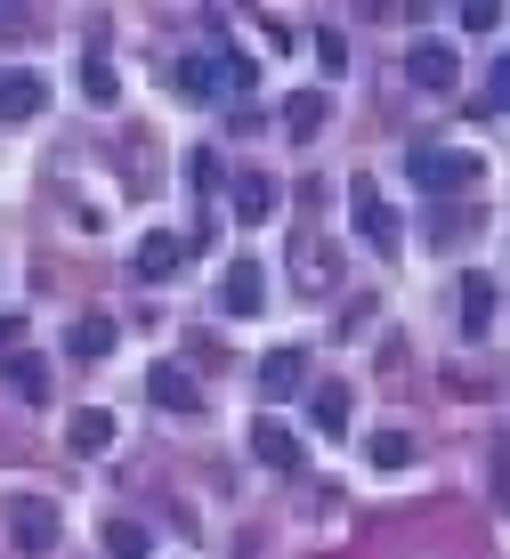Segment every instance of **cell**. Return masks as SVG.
<instances>
[{
    "instance_id": "6da1fadb",
    "label": "cell",
    "mask_w": 510,
    "mask_h": 559,
    "mask_svg": "<svg viewBox=\"0 0 510 559\" xmlns=\"http://www.w3.org/2000/svg\"><path fill=\"white\" fill-rule=\"evenodd\" d=\"M414 187L422 195H462V187H478V154L470 146H414Z\"/></svg>"
},
{
    "instance_id": "7a4b0ae2",
    "label": "cell",
    "mask_w": 510,
    "mask_h": 559,
    "mask_svg": "<svg viewBox=\"0 0 510 559\" xmlns=\"http://www.w3.org/2000/svg\"><path fill=\"white\" fill-rule=\"evenodd\" d=\"M348 203H357V236H365L381 260H398V243H405V219L381 203V187H372V179H357V187H348Z\"/></svg>"
},
{
    "instance_id": "3957f363",
    "label": "cell",
    "mask_w": 510,
    "mask_h": 559,
    "mask_svg": "<svg viewBox=\"0 0 510 559\" xmlns=\"http://www.w3.org/2000/svg\"><path fill=\"white\" fill-rule=\"evenodd\" d=\"M146 397H154V406H163V414H187V421L203 414V381H194L187 365H170V357H163V365H154V373H146Z\"/></svg>"
},
{
    "instance_id": "277c9868",
    "label": "cell",
    "mask_w": 510,
    "mask_h": 559,
    "mask_svg": "<svg viewBox=\"0 0 510 559\" xmlns=\"http://www.w3.org/2000/svg\"><path fill=\"white\" fill-rule=\"evenodd\" d=\"M220 308H227V317H260V308H268V267H260V260H227Z\"/></svg>"
},
{
    "instance_id": "5b68a950",
    "label": "cell",
    "mask_w": 510,
    "mask_h": 559,
    "mask_svg": "<svg viewBox=\"0 0 510 559\" xmlns=\"http://www.w3.org/2000/svg\"><path fill=\"white\" fill-rule=\"evenodd\" d=\"M9 535H16V551H49L57 544V503L49 495H16L9 503Z\"/></svg>"
},
{
    "instance_id": "8992f818",
    "label": "cell",
    "mask_w": 510,
    "mask_h": 559,
    "mask_svg": "<svg viewBox=\"0 0 510 559\" xmlns=\"http://www.w3.org/2000/svg\"><path fill=\"white\" fill-rule=\"evenodd\" d=\"M405 73H414V90H429V98H446V90L462 82V57L446 49V41H422L414 57H405Z\"/></svg>"
},
{
    "instance_id": "52a82bcc",
    "label": "cell",
    "mask_w": 510,
    "mask_h": 559,
    "mask_svg": "<svg viewBox=\"0 0 510 559\" xmlns=\"http://www.w3.org/2000/svg\"><path fill=\"white\" fill-rule=\"evenodd\" d=\"M292 284H300V293H332V284H341V267H332L324 236H292Z\"/></svg>"
},
{
    "instance_id": "ba28073f",
    "label": "cell",
    "mask_w": 510,
    "mask_h": 559,
    "mask_svg": "<svg viewBox=\"0 0 510 559\" xmlns=\"http://www.w3.org/2000/svg\"><path fill=\"white\" fill-rule=\"evenodd\" d=\"M49 106V82L41 73H0V122H33Z\"/></svg>"
},
{
    "instance_id": "9c48e42d",
    "label": "cell",
    "mask_w": 510,
    "mask_h": 559,
    "mask_svg": "<svg viewBox=\"0 0 510 559\" xmlns=\"http://www.w3.org/2000/svg\"><path fill=\"white\" fill-rule=\"evenodd\" d=\"M308 390V349H276L260 365V397H300Z\"/></svg>"
},
{
    "instance_id": "30bf717a",
    "label": "cell",
    "mask_w": 510,
    "mask_h": 559,
    "mask_svg": "<svg viewBox=\"0 0 510 559\" xmlns=\"http://www.w3.org/2000/svg\"><path fill=\"white\" fill-rule=\"evenodd\" d=\"M179 260H187V236H170V227H154V236L139 243V276H146V284L179 276Z\"/></svg>"
},
{
    "instance_id": "8fae6325",
    "label": "cell",
    "mask_w": 510,
    "mask_h": 559,
    "mask_svg": "<svg viewBox=\"0 0 510 559\" xmlns=\"http://www.w3.org/2000/svg\"><path fill=\"white\" fill-rule=\"evenodd\" d=\"M251 454H260L268 471H300V438H292L284 421H251Z\"/></svg>"
},
{
    "instance_id": "7c38bea8",
    "label": "cell",
    "mask_w": 510,
    "mask_h": 559,
    "mask_svg": "<svg viewBox=\"0 0 510 559\" xmlns=\"http://www.w3.org/2000/svg\"><path fill=\"white\" fill-rule=\"evenodd\" d=\"M308 414H317V430H332V438H341V430H348V414H357L348 381H317V390H308Z\"/></svg>"
},
{
    "instance_id": "4fadbf2b",
    "label": "cell",
    "mask_w": 510,
    "mask_h": 559,
    "mask_svg": "<svg viewBox=\"0 0 510 559\" xmlns=\"http://www.w3.org/2000/svg\"><path fill=\"white\" fill-rule=\"evenodd\" d=\"M66 447L82 454V462L106 454V447H114V414H106V406H82V414H73V430H66Z\"/></svg>"
},
{
    "instance_id": "5bb4252c",
    "label": "cell",
    "mask_w": 510,
    "mask_h": 559,
    "mask_svg": "<svg viewBox=\"0 0 510 559\" xmlns=\"http://www.w3.org/2000/svg\"><path fill=\"white\" fill-rule=\"evenodd\" d=\"M324 122H332V98H324V90H300V98L284 106V139H317Z\"/></svg>"
},
{
    "instance_id": "9a60e30c",
    "label": "cell",
    "mask_w": 510,
    "mask_h": 559,
    "mask_svg": "<svg viewBox=\"0 0 510 559\" xmlns=\"http://www.w3.org/2000/svg\"><path fill=\"white\" fill-rule=\"evenodd\" d=\"M106 349H114V317H73V333H66V357L97 365Z\"/></svg>"
},
{
    "instance_id": "2e32d148",
    "label": "cell",
    "mask_w": 510,
    "mask_h": 559,
    "mask_svg": "<svg viewBox=\"0 0 510 559\" xmlns=\"http://www.w3.org/2000/svg\"><path fill=\"white\" fill-rule=\"evenodd\" d=\"M268 203H276V187H268L260 170H235V219L260 227V219H268Z\"/></svg>"
},
{
    "instance_id": "e0dca14e",
    "label": "cell",
    "mask_w": 510,
    "mask_h": 559,
    "mask_svg": "<svg viewBox=\"0 0 510 559\" xmlns=\"http://www.w3.org/2000/svg\"><path fill=\"white\" fill-rule=\"evenodd\" d=\"M486 324H495V284H486V276H462V333L478 341Z\"/></svg>"
},
{
    "instance_id": "ac0fdd59",
    "label": "cell",
    "mask_w": 510,
    "mask_h": 559,
    "mask_svg": "<svg viewBox=\"0 0 510 559\" xmlns=\"http://www.w3.org/2000/svg\"><path fill=\"white\" fill-rule=\"evenodd\" d=\"M9 390L25 397V406H49V365L33 357V349H25V357H9Z\"/></svg>"
},
{
    "instance_id": "d6986e66",
    "label": "cell",
    "mask_w": 510,
    "mask_h": 559,
    "mask_svg": "<svg viewBox=\"0 0 510 559\" xmlns=\"http://www.w3.org/2000/svg\"><path fill=\"white\" fill-rule=\"evenodd\" d=\"M106 559H154V535L139 519H106Z\"/></svg>"
},
{
    "instance_id": "ffe728a7",
    "label": "cell",
    "mask_w": 510,
    "mask_h": 559,
    "mask_svg": "<svg viewBox=\"0 0 510 559\" xmlns=\"http://www.w3.org/2000/svg\"><path fill=\"white\" fill-rule=\"evenodd\" d=\"M365 462H372V471H405V462H414V438H405V430H372Z\"/></svg>"
},
{
    "instance_id": "44dd1931",
    "label": "cell",
    "mask_w": 510,
    "mask_h": 559,
    "mask_svg": "<svg viewBox=\"0 0 510 559\" xmlns=\"http://www.w3.org/2000/svg\"><path fill=\"white\" fill-rule=\"evenodd\" d=\"M114 90H122V82H114L106 57H82V98H90V106H114Z\"/></svg>"
},
{
    "instance_id": "7402d4cb",
    "label": "cell",
    "mask_w": 510,
    "mask_h": 559,
    "mask_svg": "<svg viewBox=\"0 0 510 559\" xmlns=\"http://www.w3.org/2000/svg\"><path fill=\"white\" fill-rule=\"evenodd\" d=\"M179 90H187V98H211V90H220V57H187V66H179Z\"/></svg>"
},
{
    "instance_id": "603a6c76",
    "label": "cell",
    "mask_w": 510,
    "mask_h": 559,
    "mask_svg": "<svg viewBox=\"0 0 510 559\" xmlns=\"http://www.w3.org/2000/svg\"><path fill=\"white\" fill-rule=\"evenodd\" d=\"M251 82H260V73H251V57H220V90H235V98H251Z\"/></svg>"
},
{
    "instance_id": "cb8c5ba5",
    "label": "cell",
    "mask_w": 510,
    "mask_h": 559,
    "mask_svg": "<svg viewBox=\"0 0 510 559\" xmlns=\"http://www.w3.org/2000/svg\"><path fill=\"white\" fill-rule=\"evenodd\" d=\"M211 163H220V154H187V187H194V195H211V179H220Z\"/></svg>"
},
{
    "instance_id": "d4e9b609",
    "label": "cell",
    "mask_w": 510,
    "mask_h": 559,
    "mask_svg": "<svg viewBox=\"0 0 510 559\" xmlns=\"http://www.w3.org/2000/svg\"><path fill=\"white\" fill-rule=\"evenodd\" d=\"M317 57H324V73H341L348 66V41H341V33H317Z\"/></svg>"
},
{
    "instance_id": "484cf974",
    "label": "cell",
    "mask_w": 510,
    "mask_h": 559,
    "mask_svg": "<svg viewBox=\"0 0 510 559\" xmlns=\"http://www.w3.org/2000/svg\"><path fill=\"white\" fill-rule=\"evenodd\" d=\"M486 98H495V106L510 114V57H502V66H495V73H486Z\"/></svg>"
},
{
    "instance_id": "4316f807",
    "label": "cell",
    "mask_w": 510,
    "mask_h": 559,
    "mask_svg": "<svg viewBox=\"0 0 510 559\" xmlns=\"http://www.w3.org/2000/svg\"><path fill=\"white\" fill-rule=\"evenodd\" d=\"M0 25H16V9H0Z\"/></svg>"
}]
</instances>
